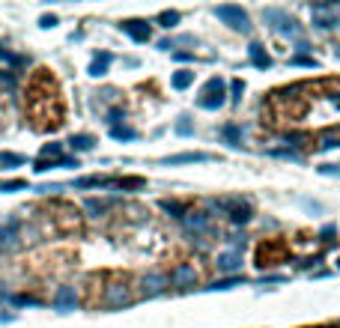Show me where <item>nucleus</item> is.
Returning a JSON list of instances; mask_svg holds the SVG:
<instances>
[{"label":"nucleus","mask_w":340,"mask_h":328,"mask_svg":"<svg viewBox=\"0 0 340 328\" xmlns=\"http://www.w3.org/2000/svg\"><path fill=\"white\" fill-rule=\"evenodd\" d=\"M24 116L36 131H57L66 122V99L51 69L39 66L24 84Z\"/></svg>","instance_id":"f257e3e1"},{"label":"nucleus","mask_w":340,"mask_h":328,"mask_svg":"<svg viewBox=\"0 0 340 328\" xmlns=\"http://www.w3.org/2000/svg\"><path fill=\"white\" fill-rule=\"evenodd\" d=\"M45 215V224L57 233V236H75L84 230V218H81V209L72 206L69 200H45L39 206Z\"/></svg>","instance_id":"f03ea898"},{"label":"nucleus","mask_w":340,"mask_h":328,"mask_svg":"<svg viewBox=\"0 0 340 328\" xmlns=\"http://www.w3.org/2000/svg\"><path fill=\"white\" fill-rule=\"evenodd\" d=\"M287 257H290V242H287L284 236H269V239H263V242L257 245V254H254L257 266H278V263H284Z\"/></svg>","instance_id":"7ed1b4c3"}]
</instances>
